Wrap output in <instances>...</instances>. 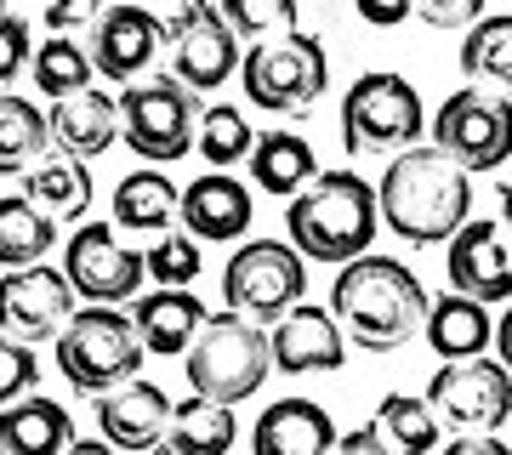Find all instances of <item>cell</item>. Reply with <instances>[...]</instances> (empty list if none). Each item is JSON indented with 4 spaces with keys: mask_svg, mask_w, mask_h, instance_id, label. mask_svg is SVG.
Returning <instances> with one entry per match:
<instances>
[{
    "mask_svg": "<svg viewBox=\"0 0 512 455\" xmlns=\"http://www.w3.org/2000/svg\"><path fill=\"white\" fill-rule=\"evenodd\" d=\"M63 279L74 285V296L86 308H120V302L137 296L148 273H143V256L114 239V228L86 222V228H74L69 251H63Z\"/></svg>",
    "mask_w": 512,
    "mask_h": 455,
    "instance_id": "14",
    "label": "cell"
},
{
    "mask_svg": "<svg viewBox=\"0 0 512 455\" xmlns=\"http://www.w3.org/2000/svg\"><path fill=\"white\" fill-rule=\"evenodd\" d=\"M308 291V262L279 239H245L222 268V302L245 325H274Z\"/></svg>",
    "mask_w": 512,
    "mask_h": 455,
    "instance_id": "9",
    "label": "cell"
},
{
    "mask_svg": "<svg viewBox=\"0 0 512 455\" xmlns=\"http://www.w3.org/2000/svg\"><path fill=\"white\" fill-rule=\"evenodd\" d=\"M194 148H200V160L211 165V171H234L239 160H251L256 131H251V120H245V109L211 103V109H200V137H194Z\"/></svg>",
    "mask_w": 512,
    "mask_h": 455,
    "instance_id": "33",
    "label": "cell"
},
{
    "mask_svg": "<svg viewBox=\"0 0 512 455\" xmlns=\"http://www.w3.org/2000/svg\"><path fill=\"white\" fill-rule=\"evenodd\" d=\"M433 148L473 177V171H501L512 160V97L484 86L450 91L433 114Z\"/></svg>",
    "mask_w": 512,
    "mask_h": 455,
    "instance_id": "10",
    "label": "cell"
},
{
    "mask_svg": "<svg viewBox=\"0 0 512 455\" xmlns=\"http://www.w3.org/2000/svg\"><path fill=\"white\" fill-rule=\"evenodd\" d=\"M501 217H507V228H512V182L501 188Z\"/></svg>",
    "mask_w": 512,
    "mask_h": 455,
    "instance_id": "46",
    "label": "cell"
},
{
    "mask_svg": "<svg viewBox=\"0 0 512 455\" xmlns=\"http://www.w3.org/2000/svg\"><path fill=\"white\" fill-rule=\"evenodd\" d=\"M165 427H171V399L154 382H143V376L97 399V438L114 444V450H126V455L160 450Z\"/></svg>",
    "mask_w": 512,
    "mask_h": 455,
    "instance_id": "18",
    "label": "cell"
},
{
    "mask_svg": "<svg viewBox=\"0 0 512 455\" xmlns=\"http://www.w3.org/2000/svg\"><path fill=\"white\" fill-rule=\"evenodd\" d=\"M251 182L274 200H296L313 177H319V160H313V143L296 137V131H262L251 148Z\"/></svg>",
    "mask_w": 512,
    "mask_h": 455,
    "instance_id": "26",
    "label": "cell"
},
{
    "mask_svg": "<svg viewBox=\"0 0 512 455\" xmlns=\"http://www.w3.org/2000/svg\"><path fill=\"white\" fill-rule=\"evenodd\" d=\"M410 18V0L404 6H382V0H359V23H370V29H393V23Z\"/></svg>",
    "mask_w": 512,
    "mask_h": 455,
    "instance_id": "42",
    "label": "cell"
},
{
    "mask_svg": "<svg viewBox=\"0 0 512 455\" xmlns=\"http://www.w3.org/2000/svg\"><path fill=\"white\" fill-rule=\"evenodd\" d=\"M285 228H291V251L302 262H336V268H348L353 256L370 251V239L382 228L376 182H365L359 171H319L291 200Z\"/></svg>",
    "mask_w": 512,
    "mask_h": 455,
    "instance_id": "3",
    "label": "cell"
},
{
    "mask_svg": "<svg viewBox=\"0 0 512 455\" xmlns=\"http://www.w3.org/2000/svg\"><path fill=\"white\" fill-rule=\"evenodd\" d=\"M427 410L450 427V438L495 433L512 416V376L495 359H461L439 364V376L427 382Z\"/></svg>",
    "mask_w": 512,
    "mask_h": 455,
    "instance_id": "11",
    "label": "cell"
},
{
    "mask_svg": "<svg viewBox=\"0 0 512 455\" xmlns=\"http://www.w3.org/2000/svg\"><path fill=\"white\" fill-rule=\"evenodd\" d=\"M46 131H52L57 154L92 165V160H103V154L120 143V103L103 97V91H74V97H57L52 109H46Z\"/></svg>",
    "mask_w": 512,
    "mask_h": 455,
    "instance_id": "20",
    "label": "cell"
},
{
    "mask_svg": "<svg viewBox=\"0 0 512 455\" xmlns=\"http://www.w3.org/2000/svg\"><path fill=\"white\" fill-rule=\"evenodd\" d=\"M421 137V91L393 69H370L342 91V143L348 154H404Z\"/></svg>",
    "mask_w": 512,
    "mask_h": 455,
    "instance_id": "8",
    "label": "cell"
},
{
    "mask_svg": "<svg viewBox=\"0 0 512 455\" xmlns=\"http://www.w3.org/2000/svg\"><path fill=\"white\" fill-rule=\"evenodd\" d=\"M29 74H35V91H46V97L57 103V97H74V91L92 86V57L80 52V40L52 35L46 46H35Z\"/></svg>",
    "mask_w": 512,
    "mask_h": 455,
    "instance_id": "34",
    "label": "cell"
},
{
    "mask_svg": "<svg viewBox=\"0 0 512 455\" xmlns=\"http://www.w3.org/2000/svg\"><path fill=\"white\" fill-rule=\"evenodd\" d=\"M177 200L183 194H177V182L165 177V171L137 165V171H126V177L114 182V222L131 228V234H154V228H171Z\"/></svg>",
    "mask_w": 512,
    "mask_h": 455,
    "instance_id": "28",
    "label": "cell"
},
{
    "mask_svg": "<svg viewBox=\"0 0 512 455\" xmlns=\"http://www.w3.org/2000/svg\"><path fill=\"white\" fill-rule=\"evenodd\" d=\"M433 296L399 256H353L330 285V319L359 353H393L427 325Z\"/></svg>",
    "mask_w": 512,
    "mask_h": 455,
    "instance_id": "2",
    "label": "cell"
},
{
    "mask_svg": "<svg viewBox=\"0 0 512 455\" xmlns=\"http://www.w3.org/2000/svg\"><path fill=\"white\" fill-rule=\"evenodd\" d=\"M194 137H200V97L177 86L171 74H154L120 91V143L154 171L194 154Z\"/></svg>",
    "mask_w": 512,
    "mask_h": 455,
    "instance_id": "7",
    "label": "cell"
},
{
    "mask_svg": "<svg viewBox=\"0 0 512 455\" xmlns=\"http://www.w3.org/2000/svg\"><path fill=\"white\" fill-rule=\"evenodd\" d=\"M23 200L35 205L40 217H52L57 228H63V222H80L92 211V165H80V160H69V154L46 148V154L23 171Z\"/></svg>",
    "mask_w": 512,
    "mask_h": 455,
    "instance_id": "23",
    "label": "cell"
},
{
    "mask_svg": "<svg viewBox=\"0 0 512 455\" xmlns=\"http://www.w3.org/2000/svg\"><path fill=\"white\" fill-rule=\"evenodd\" d=\"M29 57H35V46H29V23H23L18 12H0V91L29 69Z\"/></svg>",
    "mask_w": 512,
    "mask_h": 455,
    "instance_id": "38",
    "label": "cell"
},
{
    "mask_svg": "<svg viewBox=\"0 0 512 455\" xmlns=\"http://www.w3.org/2000/svg\"><path fill=\"white\" fill-rule=\"evenodd\" d=\"M444 455H512V450L495 433H478V438H450V444H444Z\"/></svg>",
    "mask_w": 512,
    "mask_h": 455,
    "instance_id": "43",
    "label": "cell"
},
{
    "mask_svg": "<svg viewBox=\"0 0 512 455\" xmlns=\"http://www.w3.org/2000/svg\"><path fill=\"white\" fill-rule=\"evenodd\" d=\"M63 455H120V450H114V444H103V438H74Z\"/></svg>",
    "mask_w": 512,
    "mask_h": 455,
    "instance_id": "45",
    "label": "cell"
},
{
    "mask_svg": "<svg viewBox=\"0 0 512 455\" xmlns=\"http://www.w3.org/2000/svg\"><path fill=\"white\" fill-rule=\"evenodd\" d=\"M97 18H103V12H97L92 0H80V6H52V12H46V29H52V35H69V29H97Z\"/></svg>",
    "mask_w": 512,
    "mask_h": 455,
    "instance_id": "40",
    "label": "cell"
},
{
    "mask_svg": "<svg viewBox=\"0 0 512 455\" xmlns=\"http://www.w3.org/2000/svg\"><path fill=\"white\" fill-rule=\"evenodd\" d=\"M234 433H239V421L228 404H211V399L188 393L183 404H171V427H165L160 450L165 455H228Z\"/></svg>",
    "mask_w": 512,
    "mask_h": 455,
    "instance_id": "27",
    "label": "cell"
},
{
    "mask_svg": "<svg viewBox=\"0 0 512 455\" xmlns=\"http://www.w3.org/2000/svg\"><path fill=\"white\" fill-rule=\"evenodd\" d=\"M35 382H40L35 347L0 336V410H6V404H18V399H29V393H35Z\"/></svg>",
    "mask_w": 512,
    "mask_h": 455,
    "instance_id": "37",
    "label": "cell"
},
{
    "mask_svg": "<svg viewBox=\"0 0 512 455\" xmlns=\"http://www.w3.org/2000/svg\"><path fill=\"white\" fill-rule=\"evenodd\" d=\"M57 234H63V228H57L52 217H40L23 194H6V200H0V268L18 273V268L46 262Z\"/></svg>",
    "mask_w": 512,
    "mask_h": 455,
    "instance_id": "30",
    "label": "cell"
},
{
    "mask_svg": "<svg viewBox=\"0 0 512 455\" xmlns=\"http://www.w3.org/2000/svg\"><path fill=\"white\" fill-rule=\"evenodd\" d=\"M461 74L484 91H512V12H484L461 35Z\"/></svg>",
    "mask_w": 512,
    "mask_h": 455,
    "instance_id": "29",
    "label": "cell"
},
{
    "mask_svg": "<svg viewBox=\"0 0 512 455\" xmlns=\"http://www.w3.org/2000/svg\"><path fill=\"white\" fill-rule=\"evenodd\" d=\"M217 12L239 46H262V40L296 35V0H228Z\"/></svg>",
    "mask_w": 512,
    "mask_h": 455,
    "instance_id": "35",
    "label": "cell"
},
{
    "mask_svg": "<svg viewBox=\"0 0 512 455\" xmlns=\"http://www.w3.org/2000/svg\"><path fill=\"white\" fill-rule=\"evenodd\" d=\"M376 211H382V228H393L404 245L427 251V245H444L467 228L473 177L433 143H416L393 154L387 177L376 182Z\"/></svg>",
    "mask_w": 512,
    "mask_h": 455,
    "instance_id": "1",
    "label": "cell"
},
{
    "mask_svg": "<svg viewBox=\"0 0 512 455\" xmlns=\"http://www.w3.org/2000/svg\"><path fill=\"white\" fill-rule=\"evenodd\" d=\"M188 387H194V399H211V404H245L256 387L268 382V330L262 325H245L234 313H222V319H205V330L194 336L188 347Z\"/></svg>",
    "mask_w": 512,
    "mask_h": 455,
    "instance_id": "6",
    "label": "cell"
},
{
    "mask_svg": "<svg viewBox=\"0 0 512 455\" xmlns=\"http://www.w3.org/2000/svg\"><path fill=\"white\" fill-rule=\"evenodd\" d=\"M444 273H450V291L473 296L484 308L512 302V256L501 245V222H467L444 251Z\"/></svg>",
    "mask_w": 512,
    "mask_h": 455,
    "instance_id": "17",
    "label": "cell"
},
{
    "mask_svg": "<svg viewBox=\"0 0 512 455\" xmlns=\"http://www.w3.org/2000/svg\"><path fill=\"white\" fill-rule=\"evenodd\" d=\"M148 455H165V450H148Z\"/></svg>",
    "mask_w": 512,
    "mask_h": 455,
    "instance_id": "47",
    "label": "cell"
},
{
    "mask_svg": "<svg viewBox=\"0 0 512 455\" xmlns=\"http://www.w3.org/2000/svg\"><path fill=\"white\" fill-rule=\"evenodd\" d=\"M370 427L382 433V444L393 455H433L439 450V416L427 410V399H416V393H387L382 404H376V416H370Z\"/></svg>",
    "mask_w": 512,
    "mask_h": 455,
    "instance_id": "31",
    "label": "cell"
},
{
    "mask_svg": "<svg viewBox=\"0 0 512 455\" xmlns=\"http://www.w3.org/2000/svg\"><path fill=\"white\" fill-rule=\"evenodd\" d=\"M46 143H52L46 109H35L18 91H0V177H23L46 154Z\"/></svg>",
    "mask_w": 512,
    "mask_h": 455,
    "instance_id": "32",
    "label": "cell"
},
{
    "mask_svg": "<svg viewBox=\"0 0 512 455\" xmlns=\"http://www.w3.org/2000/svg\"><path fill=\"white\" fill-rule=\"evenodd\" d=\"M330 455H393V450H387L382 433H376V427L365 421V427H353V433L336 438V450H330Z\"/></svg>",
    "mask_w": 512,
    "mask_h": 455,
    "instance_id": "41",
    "label": "cell"
},
{
    "mask_svg": "<svg viewBox=\"0 0 512 455\" xmlns=\"http://www.w3.org/2000/svg\"><path fill=\"white\" fill-rule=\"evenodd\" d=\"M239 86H245V103L251 109L274 114V120H302L330 86V57L313 35L296 29V35L245 46V57H239Z\"/></svg>",
    "mask_w": 512,
    "mask_h": 455,
    "instance_id": "4",
    "label": "cell"
},
{
    "mask_svg": "<svg viewBox=\"0 0 512 455\" xmlns=\"http://www.w3.org/2000/svg\"><path fill=\"white\" fill-rule=\"evenodd\" d=\"M165 46V18L143 12V6H109L92 29V69L114 86H137V74L160 57Z\"/></svg>",
    "mask_w": 512,
    "mask_h": 455,
    "instance_id": "15",
    "label": "cell"
},
{
    "mask_svg": "<svg viewBox=\"0 0 512 455\" xmlns=\"http://www.w3.org/2000/svg\"><path fill=\"white\" fill-rule=\"evenodd\" d=\"M495 364L512 376V308L501 313V325H495Z\"/></svg>",
    "mask_w": 512,
    "mask_h": 455,
    "instance_id": "44",
    "label": "cell"
},
{
    "mask_svg": "<svg viewBox=\"0 0 512 455\" xmlns=\"http://www.w3.org/2000/svg\"><path fill=\"white\" fill-rule=\"evenodd\" d=\"M268 359H274V370H285V376H325V370H342V359H348V336H342V325L330 319V308H319V302H296L285 319H274V330H268Z\"/></svg>",
    "mask_w": 512,
    "mask_h": 455,
    "instance_id": "16",
    "label": "cell"
},
{
    "mask_svg": "<svg viewBox=\"0 0 512 455\" xmlns=\"http://www.w3.org/2000/svg\"><path fill=\"white\" fill-rule=\"evenodd\" d=\"M52 347H57L63 382L74 393H86V399H103L114 387L137 382V364L148 359L131 313H120V308H80Z\"/></svg>",
    "mask_w": 512,
    "mask_h": 455,
    "instance_id": "5",
    "label": "cell"
},
{
    "mask_svg": "<svg viewBox=\"0 0 512 455\" xmlns=\"http://www.w3.org/2000/svg\"><path fill=\"white\" fill-rule=\"evenodd\" d=\"M205 302L194 291H143L137 308H131V325H137V342L143 353H160V359H177L194 347V336L205 330Z\"/></svg>",
    "mask_w": 512,
    "mask_h": 455,
    "instance_id": "22",
    "label": "cell"
},
{
    "mask_svg": "<svg viewBox=\"0 0 512 455\" xmlns=\"http://www.w3.org/2000/svg\"><path fill=\"white\" fill-rule=\"evenodd\" d=\"M143 273L160 291H194V279H200V245L188 234H160L143 251Z\"/></svg>",
    "mask_w": 512,
    "mask_h": 455,
    "instance_id": "36",
    "label": "cell"
},
{
    "mask_svg": "<svg viewBox=\"0 0 512 455\" xmlns=\"http://www.w3.org/2000/svg\"><path fill=\"white\" fill-rule=\"evenodd\" d=\"M177 217H183L188 239L194 245H228V239H239L245 228H251L256 205H251V188L245 182H234L228 171H205L200 182H188L183 200H177Z\"/></svg>",
    "mask_w": 512,
    "mask_h": 455,
    "instance_id": "19",
    "label": "cell"
},
{
    "mask_svg": "<svg viewBox=\"0 0 512 455\" xmlns=\"http://www.w3.org/2000/svg\"><path fill=\"white\" fill-rule=\"evenodd\" d=\"M336 421L313 399H279L256 416L251 455H330L336 450Z\"/></svg>",
    "mask_w": 512,
    "mask_h": 455,
    "instance_id": "21",
    "label": "cell"
},
{
    "mask_svg": "<svg viewBox=\"0 0 512 455\" xmlns=\"http://www.w3.org/2000/svg\"><path fill=\"white\" fill-rule=\"evenodd\" d=\"M165 46H171V80L200 91L228 86V74H239V40L228 35V23L211 0H188L165 18Z\"/></svg>",
    "mask_w": 512,
    "mask_h": 455,
    "instance_id": "12",
    "label": "cell"
},
{
    "mask_svg": "<svg viewBox=\"0 0 512 455\" xmlns=\"http://www.w3.org/2000/svg\"><path fill=\"white\" fill-rule=\"evenodd\" d=\"M74 313H80V296L63 279V268H52V262L0 273V336H12L23 347L57 342Z\"/></svg>",
    "mask_w": 512,
    "mask_h": 455,
    "instance_id": "13",
    "label": "cell"
},
{
    "mask_svg": "<svg viewBox=\"0 0 512 455\" xmlns=\"http://www.w3.org/2000/svg\"><path fill=\"white\" fill-rule=\"evenodd\" d=\"M410 18H421L427 29H473L484 18V0H421L410 6Z\"/></svg>",
    "mask_w": 512,
    "mask_h": 455,
    "instance_id": "39",
    "label": "cell"
},
{
    "mask_svg": "<svg viewBox=\"0 0 512 455\" xmlns=\"http://www.w3.org/2000/svg\"><path fill=\"white\" fill-rule=\"evenodd\" d=\"M69 444H74V421L46 393H29V399L0 410V455H63Z\"/></svg>",
    "mask_w": 512,
    "mask_h": 455,
    "instance_id": "25",
    "label": "cell"
},
{
    "mask_svg": "<svg viewBox=\"0 0 512 455\" xmlns=\"http://www.w3.org/2000/svg\"><path fill=\"white\" fill-rule=\"evenodd\" d=\"M421 336H427V347H433L444 364L484 359V353L495 347V319H490V308H484V302L444 291L439 302L427 308V325H421Z\"/></svg>",
    "mask_w": 512,
    "mask_h": 455,
    "instance_id": "24",
    "label": "cell"
}]
</instances>
